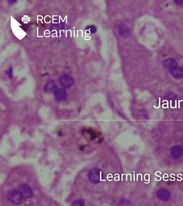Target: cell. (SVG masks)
Segmentation results:
<instances>
[{
	"label": "cell",
	"mask_w": 183,
	"mask_h": 206,
	"mask_svg": "<svg viewBox=\"0 0 183 206\" xmlns=\"http://www.w3.org/2000/svg\"><path fill=\"white\" fill-rule=\"evenodd\" d=\"M7 199L10 203L15 205L21 204L24 200L19 190H14L9 192L7 195Z\"/></svg>",
	"instance_id": "6da1fadb"
},
{
	"label": "cell",
	"mask_w": 183,
	"mask_h": 206,
	"mask_svg": "<svg viewBox=\"0 0 183 206\" xmlns=\"http://www.w3.org/2000/svg\"><path fill=\"white\" fill-rule=\"evenodd\" d=\"M59 83L64 89H69L74 84V80L71 76L65 74L60 77Z\"/></svg>",
	"instance_id": "7a4b0ae2"
},
{
	"label": "cell",
	"mask_w": 183,
	"mask_h": 206,
	"mask_svg": "<svg viewBox=\"0 0 183 206\" xmlns=\"http://www.w3.org/2000/svg\"><path fill=\"white\" fill-rule=\"evenodd\" d=\"M101 171L97 168H94L90 171L88 174V178L92 183L97 184L101 181Z\"/></svg>",
	"instance_id": "3957f363"
},
{
	"label": "cell",
	"mask_w": 183,
	"mask_h": 206,
	"mask_svg": "<svg viewBox=\"0 0 183 206\" xmlns=\"http://www.w3.org/2000/svg\"><path fill=\"white\" fill-rule=\"evenodd\" d=\"M19 190L22 194L24 200L30 198L33 196V191L31 187L27 184H23L20 186Z\"/></svg>",
	"instance_id": "277c9868"
},
{
	"label": "cell",
	"mask_w": 183,
	"mask_h": 206,
	"mask_svg": "<svg viewBox=\"0 0 183 206\" xmlns=\"http://www.w3.org/2000/svg\"><path fill=\"white\" fill-rule=\"evenodd\" d=\"M55 99L59 102L66 100L67 95L66 91L63 88L57 87L53 92Z\"/></svg>",
	"instance_id": "5b68a950"
},
{
	"label": "cell",
	"mask_w": 183,
	"mask_h": 206,
	"mask_svg": "<svg viewBox=\"0 0 183 206\" xmlns=\"http://www.w3.org/2000/svg\"><path fill=\"white\" fill-rule=\"evenodd\" d=\"M169 69L171 74L175 78H181L183 77V68L178 66V63L172 66Z\"/></svg>",
	"instance_id": "8992f818"
},
{
	"label": "cell",
	"mask_w": 183,
	"mask_h": 206,
	"mask_svg": "<svg viewBox=\"0 0 183 206\" xmlns=\"http://www.w3.org/2000/svg\"><path fill=\"white\" fill-rule=\"evenodd\" d=\"M54 81H50L46 83L44 87V90L45 92H53L58 87Z\"/></svg>",
	"instance_id": "52a82bcc"
},
{
	"label": "cell",
	"mask_w": 183,
	"mask_h": 206,
	"mask_svg": "<svg viewBox=\"0 0 183 206\" xmlns=\"http://www.w3.org/2000/svg\"><path fill=\"white\" fill-rule=\"evenodd\" d=\"M118 31L120 35L123 36H127L129 32V30L126 25L121 24L118 27Z\"/></svg>",
	"instance_id": "ba28073f"
},
{
	"label": "cell",
	"mask_w": 183,
	"mask_h": 206,
	"mask_svg": "<svg viewBox=\"0 0 183 206\" xmlns=\"http://www.w3.org/2000/svg\"><path fill=\"white\" fill-rule=\"evenodd\" d=\"M86 30H87L88 32H89L91 33H94L96 32V28L94 25H89L87 27Z\"/></svg>",
	"instance_id": "9c48e42d"
},
{
	"label": "cell",
	"mask_w": 183,
	"mask_h": 206,
	"mask_svg": "<svg viewBox=\"0 0 183 206\" xmlns=\"http://www.w3.org/2000/svg\"><path fill=\"white\" fill-rule=\"evenodd\" d=\"M84 201L82 200H79L75 201L72 203V205L73 206H83L84 205Z\"/></svg>",
	"instance_id": "30bf717a"
},
{
	"label": "cell",
	"mask_w": 183,
	"mask_h": 206,
	"mask_svg": "<svg viewBox=\"0 0 183 206\" xmlns=\"http://www.w3.org/2000/svg\"><path fill=\"white\" fill-rule=\"evenodd\" d=\"M174 2H175L176 4H178V5H180V4H182L183 2V1H180V0H179V1H175Z\"/></svg>",
	"instance_id": "8fae6325"
},
{
	"label": "cell",
	"mask_w": 183,
	"mask_h": 206,
	"mask_svg": "<svg viewBox=\"0 0 183 206\" xmlns=\"http://www.w3.org/2000/svg\"><path fill=\"white\" fill-rule=\"evenodd\" d=\"M159 106H158V107H156L155 106H154V107L155 108H156V109H158V108H160V106H161V98L159 97Z\"/></svg>",
	"instance_id": "7c38bea8"
},
{
	"label": "cell",
	"mask_w": 183,
	"mask_h": 206,
	"mask_svg": "<svg viewBox=\"0 0 183 206\" xmlns=\"http://www.w3.org/2000/svg\"><path fill=\"white\" fill-rule=\"evenodd\" d=\"M8 2H9V3H10V4H12L16 3L17 2V1H8Z\"/></svg>",
	"instance_id": "4fadbf2b"
},
{
	"label": "cell",
	"mask_w": 183,
	"mask_h": 206,
	"mask_svg": "<svg viewBox=\"0 0 183 206\" xmlns=\"http://www.w3.org/2000/svg\"><path fill=\"white\" fill-rule=\"evenodd\" d=\"M164 101H167V109H169V101H167V100H164V101H162V102H164Z\"/></svg>",
	"instance_id": "5bb4252c"
},
{
	"label": "cell",
	"mask_w": 183,
	"mask_h": 206,
	"mask_svg": "<svg viewBox=\"0 0 183 206\" xmlns=\"http://www.w3.org/2000/svg\"><path fill=\"white\" fill-rule=\"evenodd\" d=\"M170 107L172 109H175V107H172V100H170Z\"/></svg>",
	"instance_id": "9a60e30c"
},
{
	"label": "cell",
	"mask_w": 183,
	"mask_h": 206,
	"mask_svg": "<svg viewBox=\"0 0 183 206\" xmlns=\"http://www.w3.org/2000/svg\"><path fill=\"white\" fill-rule=\"evenodd\" d=\"M181 101L180 100H178V109H180V102Z\"/></svg>",
	"instance_id": "2e32d148"
},
{
	"label": "cell",
	"mask_w": 183,
	"mask_h": 206,
	"mask_svg": "<svg viewBox=\"0 0 183 206\" xmlns=\"http://www.w3.org/2000/svg\"><path fill=\"white\" fill-rule=\"evenodd\" d=\"M175 108L177 109V100H175Z\"/></svg>",
	"instance_id": "e0dca14e"
},
{
	"label": "cell",
	"mask_w": 183,
	"mask_h": 206,
	"mask_svg": "<svg viewBox=\"0 0 183 206\" xmlns=\"http://www.w3.org/2000/svg\"><path fill=\"white\" fill-rule=\"evenodd\" d=\"M183 101V100H181V101Z\"/></svg>",
	"instance_id": "ac0fdd59"
}]
</instances>
